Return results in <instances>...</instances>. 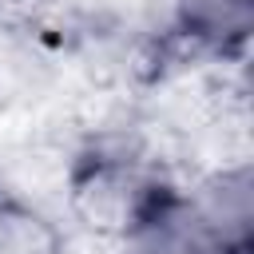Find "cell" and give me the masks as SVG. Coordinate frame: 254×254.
<instances>
[{
	"label": "cell",
	"instance_id": "obj_1",
	"mask_svg": "<svg viewBox=\"0 0 254 254\" xmlns=\"http://www.w3.org/2000/svg\"><path fill=\"white\" fill-rule=\"evenodd\" d=\"M127 254H218L183 190H143L127 226Z\"/></svg>",
	"mask_w": 254,
	"mask_h": 254
},
{
	"label": "cell",
	"instance_id": "obj_2",
	"mask_svg": "<svg viewBox=\"0 0 254 254\" xmlns=\"http://www.w3.org/2000/svg\"><path fill=\"white\" fill-rule=\"evenodd\" d=\"M202 230L218 254H250L254 242V175L250 167L210 171L194 190H187Z\"/></svg>",
	"mask_w": 254,
	"mask_h": 254
},
{
	"label": "cell",
	"instance_id": "obj_3",
	"mask_svg": "<svg viewBox=\"0 0 254 254\" xmlns=\"http://www.w3.org/2000/svg\"><path fill=\"white\" fill-rule=\"evenodd\" d=\"M179 28L218 52L242 48L254 24V0H175Z\"/></svg>",
	"mask_w": 254,
	"mask_h": 254
},
{
	"label": "cell",
	"instance_id": "obj_4",
	"mask_svg": "<svg viewBox=\"0 0 254 254\" xmlns=\"http://www.w3.org/2000/svg\"><path fill=\"white\" fill-rule=\"evenodd\" d=\"M56 218L24 198H0V254H64Z\"/></svg>",
	"mask_w": 254,
	"mask_h": 254
}]
</instances>
